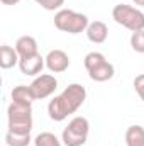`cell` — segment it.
<instances>
[{
    "label": "cell",
    "instance_id": "6da1fadb",
    "mask_svg": "<svg viewBox=\"0 0 144 146\" xmlns=\"http://www.w3.org/2000/svg\"><path fill=\"white\" fill-rule=\"evenodd\" d=\"M87 99V90L80 83H71L68 85L58 97L49 100L48 104V114L53 121L61 122L65 121L70 114H75L76 110L83 106Z\"/></svg>",
    "mask_w": 144,
    "mask_h": 146
},
{
    "label": "cell",
    "instance_id": "2e32d148",
    "mask_svg": "<svg viewBox=\"0 0 144 146\" xmlns=\"http://www.w3.org/2000/svg\"><path fill=\"white\" fill-rule=\"evenodd\" d=\"M34 145L36 146H61V143L53 133H41V134L36 136Z\"/></svg>",
    "mask_w": 144,
    "mask_h": 146
},
{
    "label": "cell",
    "instance_id": "5b68a950",
    "mask_svg": "<svg viewBox=\"0 0 144 146\" xmlns=\"http://www.w3.org/2000/svg\"><path fill=\"white\" fill-rule=\"evenodd\" d=\"M85 68L93 82H107L114 76V65L108 63L105 56L98 51H92L85 56Z\"/></svg>",
    "mask_w": 144,
    "mask_h": 146
},
{
    "label": "cell",
    "instance_id": "9a60e30c",
    "mask_svg": "<svg viewBox=\"0 0 144 146\" xmlns=\"http://www.w3.org/2000/svg\"><path fill=\"white\" fill-rule=\"evenodd\" d=\"M5 141H7L9 146H29V143H31V134H19V133L7 131Z\"/></svg>",
    "mask_w": 144,
    "mask_h": 146
},
{
    "label": "cell",
    "instance_id": "3957f363",
    "mask_svg": "<svg viewBox=\"0 0 144 146\" xmlns=\"http://www.w3.org/2000/svg\"><path fill=\"white\" fill-rule=\"evenodd\" d=\"M88 17L85 14L75 12L70 9H61L56 12L54 15V26L56 29L68 33V34H80L83 31H87L88 27Z\"/></svg>",
    "mask_w": 144,
    "mask_h": 146
},
{
    "label": "cell",
    "instance_id": "52a82bcc",
    "mask_svg": "<svg viewBox=\"0 0 144 146\" xmlns=\"http://www.w3.org/2000/svg\"><path fill=\"white\" fill-rule=\"evenodd\" d=\"M31 90H32V95L36 100H42L49 95L54 94V90L58 88V80L54 78V75H49V73H44V75H39L36 80L29 85Z\"/></svg>",
    "mask_w": 144,
    "mask_h": 146
},
{
    "label": "cell",
    "instance_id": "4fadbf2b",
    "mask_svg": "<svg viewBox=\"0 0 144 146\" xmlns=\"http://www.w3.org/2000/svg\"><path fill=\"white\" fill-rule=\"evenodd\" d=\"M10 95H12V102H17V104L32 106V102L36 100L34 95H32L31 87H27V85H17V87H14Z\"/></svg>",
    "mask_w": 144,
    "mask_h": 146
},
{
    "label": "cell",
    "instance_id": "d6986e66",
    "mask_svg": "<svg viewBox=\"0 0 144 146\" xmlns=\"http://www.w3.org/2000/svg\"><path fill=\"white\" fill-rule=\"evenodd\" d=\"M134 88H136L137 95L141 97V100L144 102V73L137 75V76L134 78Z\"/></svg>",
    "mask_w": 144,
    "mask_h": 146
},
{
    "label": "cell",
    "instance_id": "7a4b0ae2",
    "mask_svg": "<svg viewBox=\"0 0 144 146\" xmlns=\"http://www.w3.org/2000/svg\"><path fill=\"white\" fill-rule=\"evenodd\" d=\"M9 131L19 134H31L32 131V106L12 102L7 109Z\"/></svg>",
    "mask_w": 144,
    "mask_h": 146
},
{
    "label": "cell",
    "instance_id": "ba28073f",
    "mask_svg": "<svg viewBox=\"0 0 144 146\" xmlns=\"http://www.w3.org/2000/svg\"><path fill=\"white\" fill-rule=\"evenodd\" d=\"M46 66L53 73H63L70 66V56L63 49H53L46 56Z\"/></svg>",
    "mask_w": 144,
    "mask_h": 146
},
{
    "label": "cell",
    "instance_id": "7c38bea8",
    "mask_svg": "<svg viewBox=\"0 0 144 146\" xmlns=\"http://www.w3.org/2000/svg\"><path fill=\"white\" fill-rule=\"evenodd\" d=\"M19 61H20V58H19V53L15 51V48L7 46V44H3L0 48V68L9 70V68L19 65Z\"/></svg>",
    "mask_w": 144,
    "mask_h": 146
},
{
    "label": "cell",
    "instance_id": "ac0fdd59",
    "mask_svg": "<svg viewBox=\"0 0 144 146\" xmlns=\"http://www.w3.org/2000/svg\"><path fill=\"white\" fill-rule=\"evenodd\" d=\"M37 5H41L44 10H58L65 3V0H34Z\"/></svg>",
    "mask_w": 144,
    "mask_h": 146
},
{
    "label": "cell",
    "instance_id": "e0dca14e",
    "mask_svg": "<svg viewBox=\"0 0 144 146\" xmlns=\"http://www.w3.org/2000/svg\"><path fill=\"white\" fill-rule=\"evenodd\" d=\"M131 46L136 53H144V31H136L131 36Z\"/></svg>",
    "mask_w": 144,
    "mask_h": 146
},
{
    "label": "cell",
    "instance_id": "8992f818",
    "mask_svg": "<svg viewBox=\"0 0 144 146\" xmlns=\"http://www.w3.org/2000/svg\"><path fill=\"white\" fill-rule=\"evenodd\" d=\"M88 131H90V124L87 117L76 115L68 122V126L63 129V136L61 141L65 146H83L87 143L88 138Z\"/></svg>",
    "mask_w": 144,
    "mask_h": 146
},
{
    "label": "cell",
    "instance_id": "8fae6325",
    "mask_svg": "<svg viewBox=\"0 0 144 146\" xmlns=\"http://www.w3.org/2000/svg\"><path fill=\"white\" fill-rule=\"evenodd\" d=\"M15 51L19 53V58L37 54V41L32 36H20L15 41Z\"/></svg>",
    "mask_w": 144,
    "mask_h": 146
},
{
    "label": "cell",
    "instance_id": "5bb4252c",
    "mask_svg": "<svg viewBox=\"0 0 144 146\" xmlns=\"http://www.w3.org/2000/svg\"><path fill=\"white\" fill-rule=\"evenodd\" d=\"M126 145L127 146H144V127L131 126L126 131Z\"/></svg>",
    "mask_w": 144,
    "mask_h": 146
},
{
    "label": "cell",
    "instance_id": "ffe728a7",
    "mask_svg": "<svg viewBox=\"0 0 144 146\" xmlns=\"http://www.w3.org/2000/svg\"><path fill=\"white\" fill-rule=\"evenodd\" d=\"M3 5H15V3H19V0H0Z\"/></svg>",
    "mask_w": 144,
    "mask_h": 146
},
{
    "label": "cell",
    "instance_id": "9c48e42d",
    "mask_svg": "<svg viewBox=\"0 0 144 146\" xmlns=\"http://www.w3.org/2000/svg\"><path fill=\"white\" fill-rule=\"evenodd\" d=\"M44 65H46V58H42L39 53L32 54V56H27V58H20V61H19L20 72L27 76H34L37 73H41Z\"/></svg>",
    "mask_w": 144,
    "mask_h": 146
},
{
    "label": "cell",
    "instance_id": "277c9868",
    "mask_svg": "<svg viewBox=\"0 0 144 146\" xmlns=\"http://www.w3.org/2000/svg\"><path fill=\"white\" fill-rule=\"evenodd\" d=\"M112 19L119 24L124 26L126 29L136 33V31H144V14L127 3H119L112 9Z\"/></svg>",
    "mask_w": 144,
    "mask_h": 146
},
{
    "label": "cell",
    "instance_id": "44dd1931",
    "mask_svg": "<svg viewBox=\"0 0 144 146\" xmlns=\"http://www.w3.org/2000/svg\"><path fill=\"white\" fill-rule=\"evenodd\" d=\"M136 5H139V7H144V0H132Z\"/></svg>",
    "mask_w": 144,
    "mask_h": 146
},
{
    "label": "cell",
    "instance_id": "30bf717a",
    "mask_svg": "<svg viewBox=\"0 0 144 146\" xmlns=\"http://www.w3.org/2000/svg\"><path fill=\"white\" fill-rule=\"evenodd\" d=\"M107 36H108V27L105 22L102 21H93L88 24L87 27V37L88 41L95 42V44H102L107 41Z\"/></svg>",
    "mask_w": 144,
    "mask_h": 146
}]
</instances>
